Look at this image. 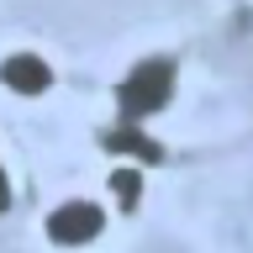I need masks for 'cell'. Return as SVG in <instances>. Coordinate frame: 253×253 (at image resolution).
I'll return each instance as SVG.
<instances>
[{
	"label": "cell",
	"mask_w": 253,
	"mask_h": 253,
	"mask_svg": "<svg viewBox=\"0 0 253 253\" xmlns=\"http://www.w3.org/2000/svg\"><path fill=\"white\" fill-rule=\"evenodd\" d=\"M174 79H179V69H174V58H142L137 69H126V79L116 84V106H122V116H158V111L174 100Z\"/></svg>",
	"instance_id": "cell-1"
},
{
	"label": "cell",
	"mask_w": 253,
	"mask_h": 253,
	"mask_svg": "<svg viewBox=\"0 0 253 253\" xmlns=\"http://www.w3.org/2000/svg\"><path fill=\"white\" fill-rule=\"evenodd\" d=\"M100 227H106V211L95 201H63L58 211H47V237L58 248H84L100 237Z\"/></svg>",
	"instance_id": "cell-2"
},
{
	"label": "cell",
	"mask_w": 253,
	"mask_h": 253,
	"mask_svg": "<svg viewBox=\"0 0 253 253\" xmlns=\"http://www.w3.org/2000/svg\"><path fill=\"white\" fill-rule=\"evenodd\" d=\"M0 79H5L16 95H42V90H53V69H47V58H37V53H11V58L0 63Z\"/></svg>",
	"instance_id": "cell-3"
},
{
	"label": "cell",
	"mask_w": 253,
	"mask_h": 253,
	"mask_svg": "<svg viewBox=\"0 0 253 253\" xmlns=\"http://www.w3.org/2000/svg\"><path fill=\"white\" fill-rule=\"evenodd\" d=\"M106 148L111 153H132L137 164H158V158H164V148H158L142 126H116V132H106Z\"/></svg>",
	"instance_id": "cell-4"
},
{
	"label": "cell",
	"mask_w": 253,
	"mask_h": 253,
	"mask_svg": "<svg viewBox=\"0 0 253 253\" xmlns=\"http://www.w3.org/2000/svg\"><path fill=\"white\" fill-rule=\"evenodd\" d=\"M111 190H116V201H122V211H132V206L142 201V174L132 169V164H122V169L111 174Z\"/></svg>",
	"instance_id": "cell-5"
},
{
	"label": "cell",
	"mask_w": 253,
	"mask_h": 253,
	"mask_svg": "<svg viewBox=\"0 0 253 253\" xmlns=\"http://www.w3.org/2000/svg\"><path fill=\"white\" fill-rule=\"evenodd\" d=\"M11 211V179H5V164H0V216Z\"/></svg>",
	"instance_id": "cell-6"
}]
</instances>
